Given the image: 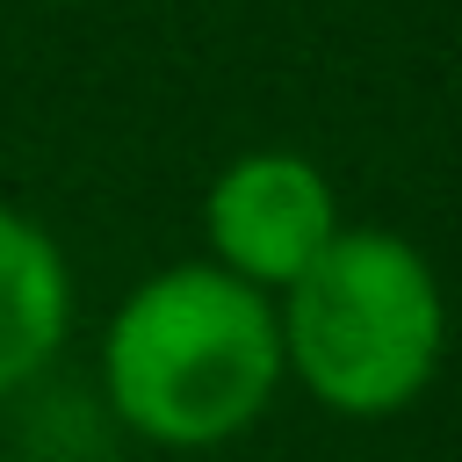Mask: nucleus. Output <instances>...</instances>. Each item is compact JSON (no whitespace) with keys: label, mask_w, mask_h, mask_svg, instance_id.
Returning a JSON list of instances; mask_svg holds the SVG:
<instances>
[{"label":"nucleus","mask_w":462,"mask_h":462,"mask_svg":"<svg viewBox=\"0 0 462 462\" xmlns=\"http://www.w3.org/2000/svg\"><path fill=\"white\" fill-rule=\"evenodd\" d=\"M289 383L274 296L209 260L144 274L101 332V390L116 419L173 455L224 448L260 426Z\"/></svg>","instance_id":"f257e3e1"},{"label":"nucleus","mask_w":462,"mask_h":462,"mask_svg":"<svg viewBox=\"0 0 462 462\" xmlns=\"http://www.w3.org/2000/svg\"><path fill=\"white\" fill-rule=\"evenodd\" d=\"M282 361L339 419H397L448 354V296L433 260L397 231H339L303 282L282 289Z\"/></svg>","instance_id":"f03ea898"},{"label":"nucleus","mask_w":462,"mask_h":462,"mask_svg":"<svg viewBox=\"0 0 462 462\" xmlns=\"http://www.w3.org/2000/svg\"><path fill=\"white\" fill-rule=\"evenodd\" d=\"M202 231H209V267L238 274L260 296H282L303 282V267L346 231L332 180L303 152H245L231 159L209 195H202Z\"/></svg>","instance_id":"7ed1b4c3"},{"label":"nucleus","mask_w":462,"mask_h":462,"mask_svg":"<svg viewBox=\"0 0 462 462\" xmlns=\"http://www.w3.org/2000/svg\"><path fill=\"white\" fill-rule=\"evenodd\" d=\"M72 332V274L58 238L0 202V397L36 383Z\"/></svg>","instance_id":"20e7f679"}]
</instances>
